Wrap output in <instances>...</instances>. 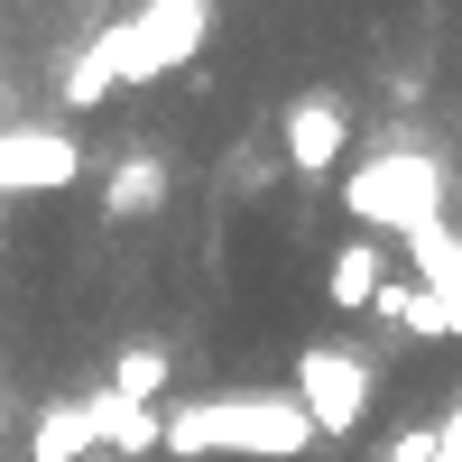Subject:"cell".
Wrapping results in <instances>:
<instances>
[{"label":"cell","instance_id":"cell-11","mask_svg":"<svg viewBox=\"0 0 462 462\" xmlns=\"http://www.w3.org/2000/svg\"><path fill=\"white\" fill-rule=\"evenodd\" d=\"M407 268H416V287H426V296H444L453 315H462V231H453V222L407 231Z\"/></svg>","mask_w":462,"mask_h":462},{"label":"cell","instance_id":"cell-5","mask_svg":"<svg viewBox=\"0 0 462 462\" xmlns=\"http://www.w3.org/2000/svg\"><path fill=\"white\" fill-rule=\"evenodd\" d=\"M65 185H84V139L74 130H0V195H65Z\"/></svg>","mask_w":462,"mask_h":462},{"label":"cell","instance_id":"cell-4","mask_svg":"<svg viewBox=\"0 0 462 462\" xmlns=\"http://www.w3.org/2000/svg\"><path fill=\"white\" fill-rule=\"evenodd\" d=\"M305 426H315V444H342L370 416V361L361 352H333V342H315V352H296V389Z\"/></svg>","mask_w":462,"mask_h":462},{"label":"cell","instance_id":"cell-15","mask_svg":"<svg viewBox=\"0 0 462 462\" xmlns=\"http://www.w3.org/2000/svg\"><path fill=\"white\" fill-rule=\"evenodd\" d=\"M435 462H462V407H444V426H435Z\"/></svg>","mask_w":462,"mask_h":462},{"label":"cell","instance_id":"cell-9","mask_svg":"<svg viewBox=\"0 0 462 462\" xmlns=\"http://www.w3.org/2000/svg\"><path fill=\"white\" fill-rule=\"evenodd\" d=\"M158 204H167V158H148V148L102 176V222H148Z\"/></svg>","mask_w":462,"mask_h":462},{"label":"cell","instance_id":"cell-3","mask_svg":"<svg viewBox=\"0 0 462 462\" xmlns=\"http://www.w3.org/2000/svg\"><path fill=\"white\" fill-rule=\"evenodd\" d=\"M444 204H453V167L435 158V148H416V139H398V148H370V158L342 176V213L352 222H370V231H426V222H444Z\"/></svg>","mask_w":462,"mask_h":462},{"label":"cell","instance_id":"cell-14","mask_svg":"<svg viewBox=\"0 0 462 462\" xmlns=\"http://www.w3.org/2000/svg\"><path fill=\"white\" fill-rule=\"evenodd\" d=\"M379 462H435V426H398L379 444Z\"/></svg>","mask_w":462,"mask_h":462},{"label":"cell","instance_id":"cell-7","mask_svg":"<svg viewBox=\"0 0 462 462\" xmlns=\"http://www.w3.org/2000/svg\"><path fill=\"white\" fill-rule=\"evenodd\" d=\"M84 416H93V444H102L111 462H130V453H158V444H167V407H130V398L93 389V398H84Z\"/></svg>","mask_w":462,"mask_h":462},{"label":"cell","instance_id":"cell-8","mask_svg":"<svg viewBox=\"0 0 462 462\" xmlns=\"http://www.w3.org/2000/svg\"><path fill=\"white\" fill-rule=\"evenodd\" d=\"M379 287H389V259H379V241H342L333 268H324V305H333V315H370Z\"/></svg>","mask_w":462,"mask_h":462},{"label":"cell","instance_id":"cell-13","mask_svg":"<svg viewBox=\"0 0 462 462\" xmlns=\"http://www.w3.org/2000/svg\"><path fill=\"white\" fill-rule=\"evenodd\" d=\"M167 379H176V361L158 352V342H130V352L111 361V398H130V407H158V398H167Z\"/></svg>","mask_w":462,"mask_h":462},{"label":"cell","instance_id":"cell-10","mask_svg":"<svg viewBox=\"0 0 462 462\" xmlns=\"http://www.w3.org/2000/svg\"><path fill=\"white\" fill-rule=\"evenodd\" d=\"M370 315H389V324H398V333H416V342H462V315H453L444 296H426L416 278H389Z\"/></svg>","mask_w":462,"mask_h":462},{"label":"cell","instance_id":"cell-6","mask_svg":"<svg viewBox=\"0 0 462 462\" xmlns=\"http://www.w3.org/2000/svg\"><path fill=\"white\" fill-rule=\"evenodd\" d=\"M278 148H287L296 176H333V158L352 148V111H342L333 93H296L287 121H278Z\"/></svg>","mask_w":462,"mask_h":462},{"label":"cell","instance_id":"cell-12","mask_svg":"<svg viewBox=\"0 0 462 462\" xmlns=\"http://www.w3.org/2000/svg\"><path fill=\"white\" fill-rule=\"evenodd\" d=\"M84 453H102V444H93V416H84V398L37 407V426H28V462H84Z\"/></svg>","mask_w":462,"mask_h":462},{"label":"cell","instance_id":"cell-16","mask_svg":"<svg viewBox=\"0 0 462 462\" xmlns=\"http://www.w3.org/2000/svg\"><path fill=\"white\" fill-rule=\"evenodd\" d=\"M84 462H111V453H84Z\"/></svg>","mask_w":462,"mask_h":462},{"label":"cell","instance_id":"cell-1","mask_svg":"<svg viewBox=\"0 0 462 462\" xmlns=\"http://www.w3.org/2000/svg\"><path fill=\"white\" fill-rule=\"evenodd\" d=\"M204 37H213V0H139L130 19H111L93 28V47L65 65V111H93L111 93H130V84H158V74H185L204 56Z\"/></svg>","mask_w":462,"mask_h":462},{"label":"cell","instance_id":"cell-2","mask_svg":"<svg viewBox=\"0 0 462 462\" xmlns=\"http://www.w3.org/2000/svg\"><path fill=\"white\" fill-rule=\"evenodd\" d=\"M315 444L296 398H259V389H222V398H176L167 407V444L185 462H296Z\"/></svg>","mask_w":462,"mask_h":462}]
</instances>
